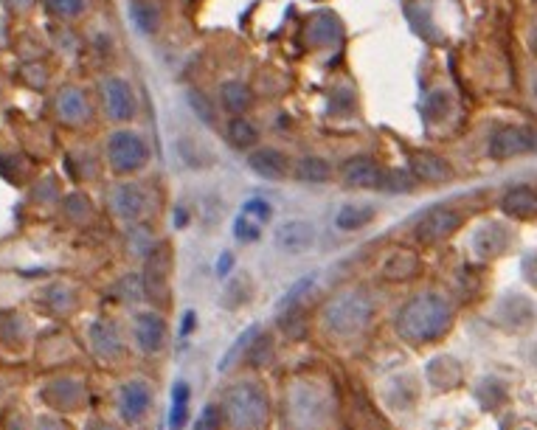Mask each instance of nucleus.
Instances as JSON below:
<instances>
[{"label":"nucleus","instance_id":"1","mask_svg":"<svg viewBox=\"0 0 537 430\" xmlns=\"http://www.w3.org/2000/svg\"><path fill=\"white\" fill-rule=\"evenodd\" d=\"M394 335L414 349H428L445 341L456 327V304L439 290H419L394 312Z\"/></svg>","mask_w":537,"mask_h":430},{"label":"nucleus","instance_id":"2","mask_svg":"<svg viewBox=\"0 0 537 430\" xmlns=\"http://www.w3.org/2000/svg\"><path fill=\"white\" fill-rule=\"evenodd\" d=\"M335 419V397L324 383L304 377L284 391V430H329Z\"/></svg>","mask_w":537,"mask_h":430},{"label":"nucleus","instance_id":"3","mask_svg":"<svg viewBox=\"0 0 537 430\" xmlns=\"http://www.w3.org/2000/svg\"><path fill=\"white\" fill-rule=\"evenodd\" d=\"M228 419V430H270L273 425V394L259 377H239L220 397Z\"/></svg>","mask_w":537,"mask_h":430},{"label":"nucleus","instance_id":"4","mask_svg":"<svg viewBox=\"0 0 537 430\" xmlns=\"http://www.w3.org/2000/svg\"><path fill=\"white\" fill-rule=\"evenodd\" d=\"M377 315V298L366 287H352L338 296H332L318 312L321 329L329 338L338 341H355L374 324Z\"/></svg>","mask_w":537,"mask_h":430},{"label":"nucleus","instance_id":"5","mask_svg":"<svg viewBox=\"0 0 537 430\" xmlns=\"http://www.w3.org/2000/svg\"><path fill=\"white\" fill-rule=\"evenodd\" d=\"M152 164V144L147 135L135 127H116L107 133L105 166L116 175V180L138 178Z\"/></svg>","mask_w":537,"mask_h":430},{"label":"nucleus","instance_id":"6","mask_svg":"<svg viewBox=\"0 0 537 430\" xmlns=\"http://www.w3.org/2000/svg\"><path fill=\"white\" fill-rule=\"evenodd\" d=\"M107 208L124 228L127 225L150 223V217L158 211V197L144 180L124 178L110 183L107 189Z\"/></svg>","mask_w":537,"mask_h":430},{"label":"nucleus","instance_id":"7","mask_svg":"<svg viewBox=\"0 0 537 430\" xmlns=\"http://www.w3.org/2000/svg\"><path fill=\"white\" fill-rule=\"evenodd\" d=\"M127 332H130L135 355L150 357V360L164 357L172 346V324H169L166 312L158 307H138L130 315Z\"/></svg>","mask_w":537,"mask_h":430},{"label":"nucleus","instance_id":"8","mask_svg":"<svg viewBox=\"0 0 537 430\" xmlns=\"http://www.w3.org/2000/svg\"><path fill=\"white\" fill-rule=\"evenodd\" d=\"M155 402H158V388L144 374H133L116 388V416L124 428H144L155 411Z\"/></svg>","mask_w":537,"mask_h":430},{"label":"nucleus","instance_id":"9","mask_svg":"<svg viewBox=\"0 0 537 430\" xmlns=\"http://www.w3.org/2000/svg\"><path fill=\"white\" fill-rule=\"evenodd\" d=\"M88 346L93 355L99 357L105 366H121L133 355L130 332L121 327L116 318L99 315L88 324Z\"/></svg>","mask_w":537,"mask_h":430},{"label":"nucleus","instance_id":"10","mask_svg":"<svg viewBox=\"0 0 537 430\" xmlns=\"http://www.w3.org/2000/svg\"><path fill=\"white\" fill-rule=\"evenodd\" d=\"M464 223H467V214L462 208L453 206V203H436L419 214V220L414 223V239L422 248H433V245H442L456 237Z\"/></svg>","mask_w":537,"mask_h":430},{"label":"nucleus","instance_id":"11","mask_svg":"<svg viewBox=\"0 0 537 430\" xmlns=\"http://www.w3.org/2000/svg\"><path fill=\"white\" fill-rule=\"evenodd\" d=\"M99 99L107 121H113L116 127H133V121L138 119V93L130 79L119 74L105 76L99 85Z\"/></svg>","mask_w":537,"mask_h":430},{"label":"nucleus","instance_id":"12","mask_svg":"<svg viewBox=\"0 0 537 430\" xmlns=\"http://www.w3.org/2000/svg\"><path fill=\"white\" fill-rule=\"evenodd\" d=\"M529 152H537L535 124H501L490 133V141H487V155L498 164H507L512 158H521Z\"/></svg>","mask_w":537,"mask_h":430},{"label":"nucleus","instance_id":"13","mask_svg":"<svg viewBox=\"0 0 537 430\" xmlns=\"http://www.w3.org/2000/svg\"><path fill=\"white\" fill-rule=\"evenodd\" d=\"M490 321L495 327H501L504 332L512 335H521L537 324V304L535 298L518 293V290H509L504 296L495 301L493 312H490Z\"/></svg>","mask_w":537,"mask_h":430},{"label":"nucleus","instance_id":"14","mask_svg":"<svg viewBox=\"0 0 537 430\" xmlns=\"http://www.w3.org/2000/svg\"><path fill=\"white\" fill-rule=\"evenodd\" d=\"M515 245V228L509 220H484L470 234V253L478 262H493L507 256Z\"/></svg>","mask_w":537,"mask_h":430},{"label":"nucleus","instance_id":"15","mask_svg":"<svg viewBox=\"0 0 537 430\" xmlns=\"http://www.w3.org/2000/svg\"><path fill=\"white\" fill-rule=\"evenodd\" d=\"M144 290H147V301H152L150 307L164 310L169 287H172V276H175V251L169 248V242H161L158 251L152 253L150 259L144 262Z\"/></svg>","mask_w":537,"mask_h":430},{"label":"nucleus","instance_id":"16","mask_svg":"<svg viewBox=\"0 0 537 430\" xmlns=\"http://www.w3.org/2000/svg\"><path fill=\"white\" fill-rule=\"evenodd\" d=\"M335 178L349 192H380L383 178H386V166L372 155H349L344 164L338 166Z\"/></svg>","mask_w":537,"mask_h":430},{"label":"nucleus","instance_id":"17","mask_svg":"<svg viewBox=\"0 0 537 430\" xmlns=\"http://www.w3.org/2000/svg\"><path fill=\"white\" fill-rule=\"evenodd\" d=\"M422 394H425V386L414 371H397L380 383V400L388 411H397V414L417 411Z\"/></svg>","mask_w":537,"mask_h":430},{"label":"nucleus","instance_id":"18","mask_svg":"<svg viewBox=\"0 0 537 430\" xmlns=\"http://www.w3.org/2000/svg\"><path fill=\"white\" fill-rule=\"evenodd\" d=\"M318 242V225L307 217H290L273 228V245L284 256H304L310 253Z\"/></svg>","mask_w":537,"mask_h":430},{"label":"nucleus","instance_id":"19","mask_svg":"<svg viewBox=\"0 0 537 430\" xmlns=\"http://www.w3.org/2000/svg\"><path fill=\"white\" fill-rule=\"evenodd\" d=\"M293 161L284 149L273 147V144H259L245 155V166L254 172L259 180H268V183H284V180L293 178Z\"/></svg>","mask_w":537,"mask_h":430},{"label":"nucleus","instance_id":"20","mask_svg":"<svg viewBox=\"0 0 537 430\" xmlns=\"http://www.w3.org/2000/svg\"><path fill=\"white\" fill-rule=\"evenodd\" d=\"M408 172L414 175L419 186H448L450 180L456 178L453 166L448 158L428 152V149H417L408 158Z\"/></svg>","mask_w":537,"mask_h":430},{"label":"nucleus","instance_id":"21","mask_svg":"<svg viewBox=\"0 0 537 430\" xmlns=\"http://www.w3.org/2000/svg\"><path fill=\"white\" fill-rule=\"evenodd\" d=\"M256 293H259V284H256L254 273H251V270H234V273L225 276L217 304H220L225 312H239L254 304Z\"/></svg>","mask_w":537,"mask_h":430},{"label":"nucleus","instance_id":"22","mask_svg":"<svg viewBox=\"0 0 537 430\" xmlns=\"http://www.w3.org/2000/svg\"><path fill=\"white\" fill-rule=\"evenodd\" d=\"M498 208L509 223H532V220H537V189L526 186V183L512 186L501 194Z\"/></svg>","mask_w":537,"mask_h":430},{"label":"nucleus","instance_id":"23","mask_svg":"<svg viewBox=\"0 0 537 430\" xmlns=\"http://www.w3.org/2000/svg\"><path fill=\"white\" fill-rule=\"evenodd\" d=\"M54 113L65 127H82L90 121V102L88 93L74 85H65L54 99Z\"/></svg>","mask_w":537,"mask_h":430},{"label":"nucleus","instance_id":"24","mask_svg":"<svg viewBox=\"0 0 537 430\" xmlns=\"http://www.w3.org/2000/svg\"><path fill=\"white\" fill-rule=\"evenodd\" d=\"M419 273H422V256L417 251H408V248L391 251L380 265V279L388 284L414 282Z\"/></svg>","mask_w":537,"mask_h":430},{"label":"nucleus","instance_id":"25","mask_svg":"<svg viewBox=\"0 0 537 430\" xmlns=\"http://www.w3.org/2000/svg\"><path fill=\"white\" fill-rule=\"evenodd\" d=\"M377 217H380V206H374L369 200H349L344 206L335 211V228L341 231V234H358L363 228H369V225L377 223Z\"/></svg>","mask_w":537,"mask_h":430},{"label":"nucleus","instance_id":"26","mask_svg":"<svg viewBox=\"0 0 537 430\" xmlns=\"http://www.w3.org/2000/svg\"><path fill=\"white\" fill-rule=\"evenodd\" d=\"M164 239H158V234L152 231L150 223L127 225L124 228V256L133 262V265H144L152 253L158 251Z\"/></svg>","mask_w":537,"mask_h":430},{"label":"nucleus","instance_id":"27","mask_svg":"<svg viewBox=\"0 0 537 430\" xmlns=\"http://www.w3.org/2000/svg\"><path fill=\"white\" fill-rule=\"evenodd\" d=\"M462 380V363H459L456 357L439 355L433 357L431 363L425 366V383H428L433 391H453V388L462 386Z\"/></svg>","mask_w":537,"mask_h":430},{"label":"nucleus","instance_id":"28","mask_svg":"<svg viewBox=\"0 0 537 430\" xmlns=\"http://www.w3.org/2000/svg\"><path fill=\"white\" fill-rule=\"evenodd\" d=\"M217 102L223 107V113H228V119H231V116H248L254 110L256 96L251 85H245L242 79H225L220 85V93H217Z\"/></svg>","mask_w":537,"mask_h":430},{"label":"nucleus","instance_id":"29","mask_svg":"<svg viewBox=\"0 0 537 430\" xmlns=\"http://www.w3.org/2000/svg\"><path fill=\"white\" fill-rule=\"evenodd\" d=\"M293 180L299 186H329L335 180V166L324 155H301L293 161Z\"/></svg>","mask_w":537,"mask_h":430},{"label":"nucleus","instance_id":"30","mask_svg":"<svg viewBox=\"0 0 537 430\" xmlns=\"http://www.w3.org/2000/svg\"><path fill=\"white\" fill-rule=\"evenodd\" d=\"M223 133L228 147L239 149L245 155L262 144V133H259V127H256V121L251 116H231V119H225Z\"/></svg>","mask_w":537,"mask_h":430},{"label":"nucleus","instance_id":"31","mask_svg":"<svg viewBox=\"0 0 537 430\" xmlns=\"http://www.w3.org/2000/svg\"><path fill=\"white\" fill-rule=\"evenodd\" d=\"M45 402L54 411H79L85 405V388L76 380H57L45 388Z\"/></svg>","mask_w":537,"mask_h":430},{"label":"nucleus","instance_id":"32","mask_svg":"<svg viewBox=\"0 0 537 430\" xmlns=\"http://www.w3.org/2000/svg\"><path fill=\"white\" fill-rule=\"evenodd\" d=\"M130 20L144 37H155L164 26V12L155 0H130Z\"/></svg>","mask_w":537,"mask_h":430},{"label":"nucleus","instance_id":"33","mask_svg":"<svg viewBox=\"0 0 537 430\" xmlns=\"http://www.w3.org/2000/svg\"><path fill=\"white\" fill-rule=\"evenodd\" d=\"M453 93L448 88H433L422 99V119L428 124H445L453 116Z\"/></svg>","mask_w":537,"mask_h":430},{"label":"nucleus","instance_id":"34","mask_svg":"<svg viewBox=\"0 0 537 430\" xmlns=\"http://www.w3.org/2000/svg\"><path fill=\"white\" fill-rule=\"evenodd\" d=\"M192 414V388L186 380H178L172 388V402H169V414H166V425L169 430H183Z\"/></svg>","mask_w":537,"mask_h":430},{"label":"nucleus","instance_id":"35","mask_svg":"<svg viewBox=\"0 0 537 430\" xmlns=\"http://www.w3.org/2000/svg\"><path fill=\"white\" fill-rule=\"evenodd\" d=\"M175 152H178L183 166H189V169H211L214 166V152L206 144H200L197 138H192V135L178 138L175 141Z\"/></svg>","mask_w":537,"mask_h":430},{"label":"nucleus","instance_id":"36","mask_svg":"<svg viewBox=\"0 0 537 430\" xmlns=\"http://www.w3.org/2000/svg\"><path fill=\"white\" fill-rule=\"evenodd\" d=\"M259 332H262L259 327H248L245 332H239L237 341L231 343V346H228V352L220 357L217 371H220V374H231V371L237 369L239 363H245V357H248V352H251V346H254L256 335H259Z\"/></svg>","mask_w":537,"mask_h":430},{"label":"nucleus","instance_id":"37","mask_svg":"<svg viewBox=\"0 0 537 430\" xmlns=\"http://www.w3.org/2000/svg\"><path fill=\"white\" fill-rule=\"evenodd\" d=\"M113 298L121 301V304H127V307L147 301V290H144V276H141V270L124 273L119 282L113 284Z\"/></svg>","mask_w":537,"mask_h":430},{"label":"nucleus","instance_id":"38","mask_svg":"<svg viewBox=\"0 0 537 430\" xmlns=\"http://www.w3.org/2000/svg\"><path fill=\"white\" fill-rule=\"evenodd\" d=\"M194 430H228V419H225V408L220 400L206 402L200 408V414L194 419Z\"/></svg>","mask_w":537,"mask_h":430},{"label":"nucleus","instance_id":"39","mask_svg":"<svg viewBox=\"0 0 537 430\" xmlns=\"http://www.w3.org/2000/svg\"><path fill=\"white\" fill-rule=\"evenodd\" d=\"M273 355H276L273 335H268V332H259L254 346H251V352H248V357H245V363H248V366H254V369H262V366H270Z\"/></svg>","mask_w":537,"mask_h":430},{"label":"nucleus","instance_id":"40","mask_svg":"<svg viewBox=\"0 0 537 430\" xmlns=\"http://www.w3.org/2000/svg\"><path fill=\"white\" fill-rule=\"evenodd\" d=\"M419 183L408 169H386V178H383V189L386 194H411L417 192Z\"/></svg>","mask_w":537,"mask_h":430},{"label":"nucleus","instance_id":"41","mask_svg":"<svg viewBox=\"0 0 537 430\" xmlns=\"http://www.w3.org/2000/svg\"><path fill=\"white\" fill-rule=\"evenodd\" d=\"M48 12L60 20H76V17L85 15L88 9V0H45Z\"/></svg>","mask_w":537,"mask_h":430},{"label":"nucleus","instance_id":"42","mask_svg":"<svg viewBox=\"0 0 537 430\" xmlns=\"http://www.w3.org/2000/svg\"><path fill=\"white\" fill-rule=\"evenodd\" d=\"M262 231H265V225H259L256 220H251L248 214L239 211V217L234 220V239H237V242L251 245V242H256V239L262 237Z\"/></svg>","mask_w":537,"mask_h":430},{"label":"nucleus","instance_id":"43","mask_svg":"<svg viewBox=\"0 0 537 430\" xmlns=\"http://www.w3.org/2000/svg\"><path fill=\"white\" fill-rule=\"evenodd\" d=\"M242 214H248L251 220H256L259 225H268L270 217H273V208L265 200H248L245 208H242Z\"/></svg>","mask_w":537,"mask_h":430},{"label":"nucleus","instance_id":"44","mask_svg":"<svg viewBox=\"0 0 537 430\" xmlns=\"http://www.w3.org/2000/svg\"><path fill=\"white\" fill-rule=\"evenodd\" d=\"M189 104H192L194 113L206 121V124H214V107H211L209 99H206L200 90H189Z\"/></svg>","mask_w":537,"mask_h":430},{"label":"nucleus","instance_id":"45","mask_svg":"<svg viewBox=\"0 0 537 430\" xmlns=\"http://www.w3.org/2000/svg\"><path fill=\"white\" fill-rule=\"evenodd\" d=\"M521 276L523 282L529 284V287L537 293V251H529L521 259Z\"/></svg>","mask_w":537,"mask_h":430},{"label":"nucleus","instance_id":"46","mask_svg":"<svg viewBox=\"0 0 537 430\" xmlns=\"http://www.w3.org/2000/svg\"><path fill=\"white\" fill-rule=\"evenodd\" d=\"M37 430H71L62 419H54V416H45L37 422Z\"/></svg>","mask_w":537,"mask_h":430},{"label":"nucleus","instance_id":"47","mask_svg":"<svg viewBox=\"0 0 537 430\" xmlns=\"http://www.w3.org/2000/svg\"><path fill=\"white\" fill-rule=\"evenodd\" d=\"M85 430H121V425H113V422H107V419H99V416H96Z\"/></svg>","mask_w":537,"mask_h":430},{"label":"nucleus","instance_id":"48","mask_svg":"<svg viewBox=\"0 0 537 430\" xmlns=\"http://www.w3.org/2000/svg\"><path fill=\"white\" fill-rule=\"evenodd\" d=\"M532 48H535V54H537V23H535V31H532Z\"/></svg>","mask_w":537,"mask_h":430},{"label":"nucleus","instance_id":"49","mask_svg":"<svg viewBox=\"0 0 537 430\" xmlns=\"http://www.w3.org/2000/svg\"><path fill=\"white\" fill-rule=\"evenodd\" d=\"M535 99H537V79H535Z\"/></svg>","mask_w":537,"mask_h":430}]
</instances>
